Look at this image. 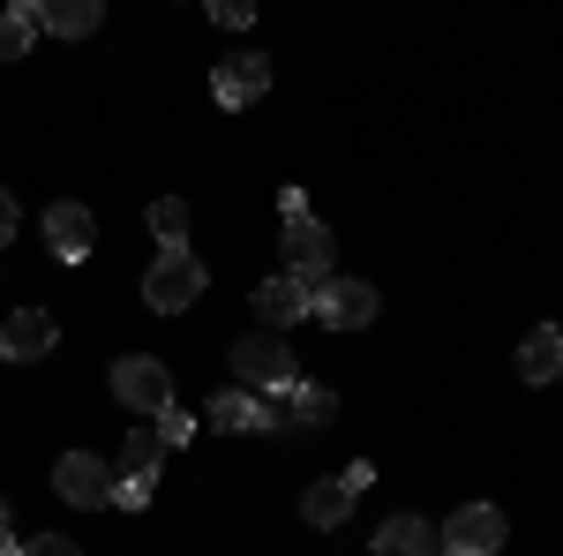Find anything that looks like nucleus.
<instances>
[{
	"instance_id": "7",
	"label": "nucleus",
	"mask_w": 563,
	"mask_h": 556,
	"mask_svg": "<svg viewBox=\"0 0 563 556\" xmlns=\"http://www.w3.org/2000/svg\"><path fill=\"white\" fill-rule=\"evenodd\" d=\"M53 489H60L76 512H106V504H113V467H106V459H90V451H60Z\"/></svg>"
},
{
	"instance_id": "6",
	"label": "nucleus",
	"mask_w": 563,
	"mask_h": 556,
	"mask_svg": "<svg viewBox=\"0 0 563 556\" xmlns=\"http://www.w3.org/2000/svg\"><path fill=\"white\" fill-rule=\"evenodd\" d=\"M286 271L301 279V286H323V279H339L331 263H339V241H331V226H316V218H301V226H286Z\"/></svg>"
},
{
	"instance_id": "4",
	"label": "nucleus",
	"mask_w": 563,
	"mask_h": 556,
	"mask_svg": "<svg viewBox=\"0 0 563 556\" xmlns=\"http://www.w3.org/2000/svg\"><path fill=\"white\" fill-rule=\"evenodd\" d=\"M376 308H384V301H376L368 279H323V286H316V324H323V331H368Z\"/></svg>"
},
{
	"instance_id": "25",
	"label": "nucleus",
	"mask_w": 563,
	"mask_h": 556,
	"mask_svg": "<svg viewBox=\"0 0 563 556\" xmlns=\"http://www.w3.org/2000/svg\"><path fill=\"white\" fill-rule=\"evenodd\" d=\"M278 211H286V226H301V218H308V196H301V188H286V196H278Z\"/></svg>"
},
{
	"instance_id": "23",
	"label": "nucleus",
	"mask_w": 563,
	"mask_h": 556,
	"mask_svg": "<svg viewBox=\"0 0 563 556\" xmlns=\"http://www.w3.org/2000/svg\"><path fill=\"white\" fill-rule=\"evenodd\" d=\"M211 15L225 23V31H249V15H256V8H249V0H218Z\"/></svg>"
},
{
	"instance_id": "24",
	"label": "nucleus",
	"mask_w": 563,
	"mask_h": 556,
	"mask_svg": "<svg viewBox=\"0 0 563 556\" xmlns=\"http://www.w3.org/2000/svg\"><path fill=\"white\" fill-rule=\"evenodd\" d=\"M23 556H84L68 534H45V542H23Z\"/></svg>"
},
{
	"instance_id": "14",
	"label": "nucleus",
	"mask_w": 563,
	"mask_h": 556,
	"mask_svg": "<svg viewBox=\"0 0 563 556\" xmlns=\"http://www.w3.org/2000/svg\"><path fill=\"white\" fill-rule=\"evenodd\" d=\"M346 512H353V489H346V481H308V489H301V519L316 526V534L346 526Z\"/></svg>"
},
{
	"instance_id": "13",
	"label": "nucleus",
	"mask_w": 563,
	"mask_h": 556,
	"mask_svg": "<svg viewBox=\"0 0 563 556\" xmlns=\"http://www.w3.org/2000/svg\"><path fill=\"white\" fill-rule=\"evenodd\" d=\"M519 377H526V384H556V377H563V331H556V324L526 331V346H519Z\"/></svg>"
},
{
	"instance_id": "9",
	"label": "nucleus",
	"mask_w": 563,
	"mask_h": 556,
	"mask_svg": "<svg viewBox=\"0 0 563 556\" xmlns=\"http://www.w3.org/2000/svg\"><path fill=\"white\" fill-rule=\"evenodd\" d=\"M60 346V324L45 316V308H15L8 324H0V361H45Z\"/></svg>"
},
{
	"instance_id": "29",
	"label": "nucleus",
	"mask_w": 563,
	"mask_h": 556,
	"mask_svg": "<svg viewBox=\"0 0 563 556\" xmlns=\"http://www.w3.org/2000/svg\"><path fill=\"white\" fill-rule=\"evenodd\" d=\"M0 526H8V504H0Z\"/></svg>"
},
{
	"instance_id": "22",
	"label": "nucleus",
	"mask_w": 563,
	"mask_h": 556,
	"mask_svg": "<svg viewBox=\"0 0 563 556\" xmlns=\"http://www.w3.org/2000/svg\"><path fill=\"white\" fill-rule=\"evenodd\" d=\"M113 504H121V512H143V504H151V481H113Z\"/></svg>"
},
{
	"instance_id": "15",
	"label": "nucleus",
	"mask_w": 563,
	"mask_h": 556,
	"mask_svg": "<svg viewBox=\"0 0 563 556\" xmlns=\"http://www.w3.org/2000/svg\"><path fill=\"white\" fill-rule=\"evenodd\" d=\"M98 23H106L98 0H45L38 8V31H53V39H90Z\"/></svg>"
},
{
	"instance_id": "10",
	"label": "nucleus",
	"mask_w": 563,
	"mask_h": 556,
	"mask_svg": "<svg viewBox=\"0 0 563 556\" xmlns=\"http://www.w3.org/2000/svg\"><path fill=\"white\" fill-rule=\"evenodd\" d=\"M263 90H271V61H263V53H233V61L211 68V98L218 106H256Z\"/></svg>"
},
{
	"instance_id": "1",
	"label": "nucleus",
	"mask_w": 563,
	"mask_h": 556,
	"mask_svg": "<svg viewBox=\"0 0 563 556\" xmlns=\"http://www.w3.org/2000/svg\"><path fill=\"white\" fill-rule=\"evenodd\" d=\"M211 286V271L188 257V249H158V263L143 271V301L158 308V316H180V308H196Z\"/></svg>"
},
{
	"instance_id": "26",
	"label": "nucleus",
	"mask_w": 563,
	"mask_h": 556,
	"mask_svg": "<svg viewBox=\"0 0 563 556\" xmlns=\"http://www.w3.org/2000/svg\"><path fill=\"white\" fill-rule=\"evenodd\" d=\"M339 481H346L353 497H361V489H368V481H376V467H368V459H353V467H346V473H339Z\"/></svg>"
},
{
	"instance_id": "3",
	"label": "nucleus",
	"mask_w": 563,
	"mask_h": 556,
	"mask_svg": "<svg viewBox=\"0 0 563 556\" xmlns=\"http://www.w3.org/2000/svg\"><path fill=\"white\" fill-rule=\"evenodd\" d=\"M233 369H241V391H286L301 369H294V346L278 339V331H249V339L233 346Z\"/></svg>"
},
{
	"instance_id": "2",
	"label": "nucleus",
	"mask_w": 563,
	"mask_h": 556,
	"mask_svg": "<svg viewBox=\"0 0 563 556\" xmlns=\"http://www.w3.org/2000/svg\"><path fill=\"white\" fill-rule=\"evenodd\" d=\"M113 399L158 422V414L174 406V369H166L158 353H121V361H113Z\"/></svg>"
},
{
	"instance_id": "19",
	"label": "nucleus",
	"mask_w": 563,
	"mask_h": 556,
	"mask_svg": "<svg viewBox=\"0 0 563 556\" xmlns=\"http://www.w3.org/2000/svg\"><path fill=\"white\" fill-rule=\"evenodd\" d=\"M211 422L233 428V436H241V428H263V399H256V391H218V399H211Z\"/></svg>"
},
{
	"instance_id": "5",
	"label": "nucleus",
	"mask_w": 563,
	"mask_h": 556,
	"mask_svg": "<svg viewBox=\"0 0 563 556\" xmlns=\"http://www.w3.org/2000/svg\"><path fill=\"white\" fill-rule=\"evenodd\" d=\"M435 534H443V556H496L504 534H511V519L496 512V504H466V512L443 519Z\"/></svg>"
},
{
	"instance_id": "17",
	"label": "nucleus",
	"mask_w": 563,
	"mask_h": 556,
	"mask_svg": "<svg viewBox=\"0 0 563 556\" xmlns=\"http://www.w3.org/2000/svg\"><path fill=\"white\" fill-rule=\"evenodd\" d=\"M38 39V0H15V8H0V61H23Z\"/></svg>"
},
{
	"instance_id": "12",
	"label": "nucleus",
	"mask_w": 563,
	"mask_h": 556,
	"mask_svg": "<svg viewBox=\"0 0 563 556\" xmlns=\"http://www.w3.org/2000/svg\"><path fill=\"white\" fill-rule=\"evenodd\" d=\"M376 556H443V534H435L429 519H413V512H398L376 526Z\"/></svg>"
},
{
	"instance_id": "28",
	"label": "nucleus",
	"mask_w": 563,
	"mask_h": 556,
	"mask_svg": "<svg viewBox=\"0 0 563 556\" xmlns=\"http://www.w3.org/2000/svg\"><path fill=\"white\" fill-rule=\"evenodd\" d=\"M0 556H23V549H15V542H8V526H0Z\"/></svg>"
},
{
	"instance_id": "18",
	"label": "nucleus",
	"mask_w": 563,
	"mask_h": 556,
	"mask_svg": "<svg viewBox=\"0 0 563 556\" xmlns=\"http://www.w3.org/2000/svg\"><path fill=\"white\" fill-rule=\"evenodd\" d=\"M158 459H166L158 428H129V444H121V473H129V481H158Z\"/></svg>"
},
{
	"instance_id": "20",
	"label": "nucleus",
	"mask_w": 563,
	"mask_h": 556,
	"mask_svg": "<svg viewBox=\"0 0 563 556\" xmlns=\"http://www.w3.org/2000/svg\"><path fill=\"white\" fill-rule=\"evenodd\" d=\"M151 233H158L166 249H180V233H188V204H180V196H158V204H151Z\"/></svg>"
},
{
	"instance_id": "16",
	"label": "nucleus",
	"mask_w": 563,
	"mask_h": 556,
	"mask_svg": "<svg viewBox=\"0 0 563 556\" xmlns=\"http://www.w3.org/2000/svg\"><path fill=\"white\" fill-rule=\"evenodd\" d=\"M278 399H286V422H301V428H331V414H339V391L301 384V377L278 391Z\"/></svg>"
},
{
	"instance_id": "11",
	"label": "nucleus",
	"mask_w": 563,
	"mask_h": 556,
	"mask_svg": "<svg viewBox=\"0 0 563 556\" xmlns=\"http://www.w3.org/2000/svg\"><path fill=\"white\" fill-rule=\"evenodd\" d=\"M45 241H53L60 263H84L90 241H98V218H90L84 204H53V211H45Z\"/></svg>"
},
{
	"instance_id": "21",
	"label": "nucleus",
	"mask_w": 563,
	"mask_h": 556,
	"mask_svg": "<svg viewBox=\"0 0 563 556\" xmlns=\"http://www.w3.org/2000/svg\"><path fill=\"white\" fill-rule=\"evenodd\" d=\"M158 444H166V451H180V444H188V436H196V422H188V414H180V406H166V414H158Z\"/></svg>"
},
{
	"instance_id": "8",
	"label": "nucleus",
	"mask_w": 563,
	"mask_h": 556,
	"mask_svg": "<svg viewBox=\"0 0 563 556\" xmlns=\"http://www.w3.org/2000/svg\"><path fill=\"white\" fill-rule=\"evenodd\" d=\"M301 316H316V286H301L294 271H278V279L256 286V324L263 331H286V324H301Z\"/></svg>"
},
{
	"instance_id": "27",
	"label": "nucleus",
	"mask_w": 563,
	"mask_h": 556,
	"mask_svg": "<svg viewBox=\"0 0 563 556\" xmlns=\"http://www.w3.org/2000/svg\"><path fill=\"white\" fill-rule=\"evenodd\" d=\"M8 233H15V196L0 188V241H8Z\"/></svg>"
}]
</instances>
